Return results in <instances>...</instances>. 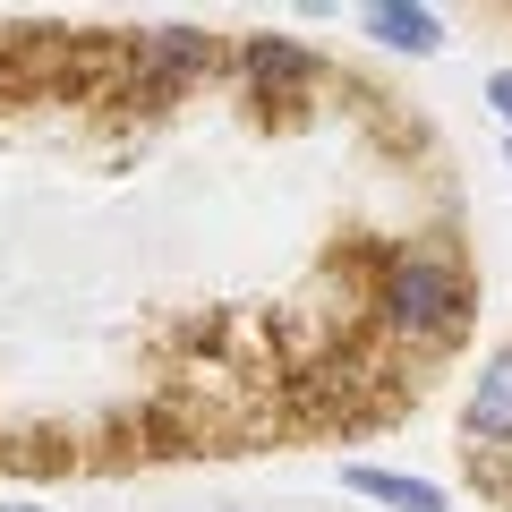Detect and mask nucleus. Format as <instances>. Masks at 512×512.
Here are the masks:
<instances>
[{
  "instance_id": "f257e3e1",
  "label": "nucleus",
  "mask_w": 512,
  "mask_h": 512,
  "mask_svg": "<svg viewBox=\"0 0 512 512\" xmlns=\"http://www.w3.org/2000/svg\"><path fill=\"white\" fill-rule=\"evenodd\" d=\"M376 308L402 342H453L470 316V274L453 265V248H402L376 282Z\"/></svg>"
},
{
  "instance_id": "f03ea898",
  "label": "nucleus",
  "mask_w": 512,
  "mask_h": 512,
  "mask_svg": "<svg viewBox=\"0 0 512 512\" xmlns=\"http://www.w3.org/2000/svg\"><path fill=\"white\" fill-rule=\"evenodd\" d=\"M214 69V35L205 26H154V35H137V86L146 94H180L188 77H205Z\"/></svg>"
},
{
  "instance_id": "7ed1b4c3",
  "label": "nucleus",
  "mask_w": 512,
  "mask_h": 512,
  "mask_svg": "<svg viewBox=\"0 0 512 512\" xmlns=\"http://www.w3.org/2000/svg\"><path fill=\"white\" fill-rule=\"evenodd\" d=\"M239 77L256 86V103H291V94L316 86V52L291 35H248L239 43Z\"/></svg>"
},
{
  "instance_id": "20e7f679",
  "label": "nucleus",
  "mask_w": 512,
  "mask_h": 512,
  "mask_svg": "<svg viewBox=\"0 0 512 512\" xmlns=\"http://www.w3.org/2000/svg\"><path fill=\"white\" fill-rule=\"evenodd\" d=\"M461 436L487 444V453H512V342L495 350L470 376V402H461Z\"/></svg>"
},
{
  "instance_id": "39448f33",
  "label": "nucleus",
  "mask_w": 512,
  "mask_h": 512,
  "mask_svg": "<svg viewBox=\"0 0 512 512\" xmlns=\"http://www.w3.org/2000/svg\"><path fill=\"white\" fill-rule=\"evenodd\" d=\"M359 26H367V43H384V52H402V60L444 52V18H436V9H419V0H367Z\"/></svg>"
},
{
  "instance_id": "423d86ee",
  "label": "nucleus",
  "mask_w": 512,
  "mask_h": 512,
  "mask_svg": "<svg viewBox=\"0 0 512 512\" xmlns=\"http://www.w3.org/2000/svg\"><path fill=\"white\" fill-rule=\"evenodd\" d=\"M342 487L359 495V504H384V512H453L444 504L436 478H410V470H376V461H350Z\"/></svg>"
},
{
  "instance_id": "0eeeda50",
  "label": "nucleus",
  "mask_w": 512,
  "mask_h": 512,
  "mask_svg": "<svg viewBox=\"0 0 512 512\" xmlns=\"http://www.w3.org/2000/svg\"><path fill=\"white\" fill-rule=\"evenodd\" d=\"M487 111L512 128V69H495V77H487Z\"/></svg>"
},
{
  "instance_id": "6e6552de",
  "label": "nucleus",
  "mask_w": 512,
  "mask_h": 512,
  "mask_svg": "<svg viewBox=\"0 0 512 512\" xmlns=\"http://www.w3.org/2000/svg\"><path fill=\"white\" fill-rule=\"evenodd\" d=\"M0 512H35V504H0Z\"/></svg>"
}]
</instances>
